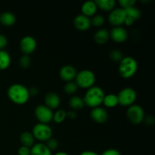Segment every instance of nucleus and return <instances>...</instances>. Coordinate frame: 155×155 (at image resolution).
I'll list each match as a JSON object with an SVG mask.
<instances>
[{
  "label": "nucleus",
  "instance_id": "1",
  "mask_svg": "<svg viewBox=\"0 0 155 155\" xmlns=\"http://www.w3.org/2000/svg\"><path fill=\"white\" fill-rule=\"evenodd\" d=\"M9 99L17 104H24L30 98L29 89L24 85L15 83L9 86L7 91Z\"/></svg>",
  "mask_w": 155,
  "mask_h": 155
},
{
  "label": "nucleus",
  "instance_id": "2",
  "mask_svg": "<svg viewBox=\"0 0 155 155\" xmlns=\"http://www.w3.org/2000/svg\"><path fill=\"white\" fill-rule=\"evenodd\" d=\"M104 95L102 89L98 86H92L88 89L83 99L85 105L94 108L99 107L100 104H102Z\"/></svg>",
  "mask_w": 155,
  "mask_h": 155
},
{
  "label": "nucleus",
  "instance_id": "3",
  "mask_svg": "<svg viewBox=\"0 0 155 155\" xmlns=\"http://www.w3.org/2000/svg\"><path fill=\"white\" fill-rule=\"evenodd\" d=\"M138 70V63L135 58L130 56L124 57L119 64L118 71L123 78L129 79L135 75Z\"/></svg>",
  "mask_w": 155,
  "mask_h": 155
},
{
  "label": "nucleus",
  "instance_id": "4",
  "mask_svg": "<svg viewBox=\"0 0 155 155\" xmlns=\"http://www.w3.org/2000/svg\"><path fill=\"white\" fill-rule=\"evenodd\" d=\"M95 75L89 70H83L77 73L75 77V83L78 87L83 89H89L94 86L95 83Z\"/></svg>",
  "mask_w": 155,
  "mask_h": 155
},
{
  "label": "nucleus",
  "instance_id": "5",
  "mask_svg": "<svg viewBox=\"0 0 155 155\" xmlns=\"http://www.w3.org/2000/svg\"><path fill=\"white\" fill-rule=\"evenodd\" d=\"M52 130L48 124H41V123L36 124L32 130V134L34 139L40 142H46L51 139L52 136Z\"/></svg>",
  "mask_w": 155,
  "mask_h": 155
},
{
  "label": "nucleus",
  "instance_id": "6",
  "mask_svg": "<svg viewBox=\"0 0 155 155\" xmlns=\"http://www.w3.org/2000/svg\"><path fill=\"white\" fill-rule=\"evenodd\" d=\"M117 96L118 104L122 106H131L136 99V92L133 88L127 87L120 91Z\"/></svg>",
  "mask_w": 155,
  "mask_h": 155
},
{
  "label": "nucleus",
  "instance_id": "7",
  "mask_svg": "<svg viewBox=\"0 0 155 155\" xmlns=\"http://www.w3.org/2000/svg\"><path fill=\"white\" fill-rule=\"evenodd\" d=\"M127 117L130 123L133 124H139L144 120L145 112L141 106L132 104L127 110Z\"/></svg>",
  "mask_w": 155,
  "mask_h": 155
},
{
  "label": "nucleus",
  "instance_id": "8",
  "mask_svg": "<svg viewBox=\"0 0 155 155\" xmlns=\"http://www.w3.org/2000/svg\"><path fill=\"white\" fill-rule=\"evenodd\" d=\"M127 18L125 9L122 8L113 9L108 15V21L114 27H121Z\"/></svg>",
  "mask_w": 155,
  "mask_h": 155
},
{
  "label": "nucleus",
  "instance_id": "9",
  "mask_svg": "<svg viewBox=\"0 0 155 155\" xmlns=\"http://www.w3.org/2000/svg\"><path fill=\"white\" fill-rule=\"evenodd\" d=\"M36 119L41 124H48L53 119L52 110L47 107L45 105H38L34 110Z\"/></svg>",
  "mask_w": 155,
  "mask_h": 155
},
{
  "label": "nucleus",
  "instance_id": "10",
  "mask_svg": "<svg viewBox=\"0 0 155 155\" xmlns=\"http://www.w3.org/2000/svg\"><path fill=\"white\" fill-rule=\"evenodd\" d=\"M36 41L33 36H26L20 42V49L24 54L28 55L36 50Z\"/></svg>",
  "mask_w": 155,
  "mask_h": 155
},
{
  "label": "nucleus",
  "instance_id": "11",
  "mask_svg": "<svg viewBox=\"0 0 155 155\" xmlns=\"http://www.w3.org/2000/svg\"><path fill=\"white\" fill-rule=\"evenodd\" d=\"M110 38L117 43H122L127 41L128 38V33L123 27H114L109 33Z\"/></svg>",
  "mask_w": 155,
  "mask_h": 155
},
{
  "label": "nucleus",
  "instance_id": "12",
  "mask_svg": "<svg viewBox=\"0 0 155 155\" xmlns=\"http://www.w3.org/2000/svg\"><path fill=\"white\" fill-rule=\"evenodd\" d=\"M90 117L92 120L95 121L98 124H104L107 120L108 118V114L101 107H94L92 109L90 112Z\"/></svg>",
  "mask_w": 155,
  "mask_h": 155
},
{
  "label": "nucleus",
  "instance_id": "13",
  "mask_svg": "<svg viewBox=\"0 0 155 155\" xmlns=\"http://www.w3.org/2000/svg\"><path fill=\"white\" fill-rule=\"evenodd\" d=\"M77 71L74 68V67L71 65H64L62 67L59 72L60 77L62 80L65 82H71L75 80V77L77 76Z\"/></svg>",
  "mask_w": 155,
  "mask_h": 155
},
{
  "label": "nucleus",
  "instance_id": "14",
  "mask_svg": "<svg viewBox=\"0 0 155 155\" xmlns=\"http://www.w3.org/2000/svg\"><path fill=\"white\" fill-rule=\"evenodd\" d=\"M74 25L77 30L86 31L91 27V21L88 17L83 15H79L74 19Z\"/></svg>",
  "mask_w": 155,
  "mask_h": 155
},
{
  "label": "nucleus",
  "instance_id": "15",
  "mask_svg": "<svg viewBox=\"0 0 155 155\" xmlns=\"http://www.w3.org/2000/svg\"><path fill=\"white\" fill-rule=\"evenodd\" d=\"M45 105L51 110L58 108L61 104L60 97L54 92H48L45 96Z\"/></svg>",
  "mask_w": 155,
  "mask_h": 155
},
{
  "label": "nucleus",
  "instance_id": "16",
  "mask_svg": "<svg viewBox=\"0 0 155 155\" xmlns=\"http://www.w3.org/2000/svg\"><path fill=\"white\" fill-rule=\"evenodd\" d=\"M97 7L96 4H95V1H86L82 5L81 11H82V15H85L86 17H90L94 16L95 14L96 13Z\"/></svg>",
  "mask_w": 155,
  "mask_h": 155
},
{
  "label": "nucleus",
  "instance_id": "17",
  "mask_svg": "<svg viewBox=\"0 0 155 155\" xmlns=\"http://www.w3.org/2000/svg\"><path fill=\"white\" fill-rule=\"evenodd\" d=\"M30 155H51V151L43 143H37L30 148Z\"/></svg>",
  "mask_w": 155,
  "mask_h": 155
},
{
  "label": "nucleus",
  "instance_id": "18",
  "mask_svg": "<svg viewBox=\"0 0 155 155\" xmlns=\"http://www.w3.org/2000/svg\"><path fill=\"white\" fill-rule=\"evenodd\" d=\"M109 38H110L109 32L106 29L98 30V31L95 32L94 35V40L97 44H99V45L105 44L108 41Z\"/></svg>",
  "mask_w": 155,
  "mask_h": 155
},
{
  "label": "nucleus",
  "instance_id": "19",
  "mask_svg": "<svg viewBox=\"0 0 155 155\" xmlns=\"http://www.w3.org/2000/svg\"><path fill=\"white\" fill-rule=\"evenodd\" d=\"M0 22L6 27H11L16 22V17L10 12H5L0 15Z\"/></svg>",
  "mask_w": 155,
  "mask_h": 155
},
{
  "label": "nucleus",
  "instance_id": "20",
  "mask_svg": "<svg viewBox=\"0 0 155 155\" xmlns=\"http://www.w3.org/2000/svg\"><path fill=\"white\" fill-rule=\"evenodd\" d=\"M95 2L97 7L104 12H111L116 5L114 0H96Z\"/></svg>",
  "mask_w": 155,
  "mask_h": 155
},
{
  "label": "nucleus",
  "instance_id": "21",
  "mask_svg": "<svg viewBox=\"0 0 155 155\" xmlns=\"http://www.w3.org/2000/svg\"><path fill=\"white\" fill-rule=\"evenodd\" d=\"M20 142L23 146L31 148L34 145V137L32 133L30 132H24L20 136Z\"/></svg>",
  "mask_w": 155,
  "mask_h": 155
},
{
  "label": "nucleus",
  "instance_id": "22",
  "mask_svg": "<svg viewBox=\"0 0 155 155\" xmlns=\"http://www.w3.org/2000/svg\"><path fill=\"white\" fill-rule=\"evenodd\" d=\"M11 59L10 54L5 50H0V70H5L10 66Z\"/></svg>",
  "mask_w": 155,
  "mask_h": 155
},
{
  "label": "nucleus",
  "instance_id": "23",
  "mask_svg": "<svg viewBox=\"0 0 155 155\" xmlns=\"http://www.w3.org/2000/svg\"><path fill=\"white\" fill-rule=\"evenodd\" d=\"M69 105L73 109V110H77L83 108L85 104L81 97L78 96V95H74V96L71 97V99L69 100Z\"/></svg>",
  "mask_w": 155,
  "mask_h": 155
},
{
  "label": "nucleus",
  "instance_id": "24",
  "mask_svg": "<svg viewBox=\"0 0 155 155\" xmlns=\"http://www.w3.org/2000/svg\"><path fill=\"white\" fill-rule=\"evenodd\" d=\"M102 103L107 107H116L118 104L117 96L114 94H108L107 95H104Z\"/></svg>",
  "mask_w": 155,
  "mask_h": 155
},
{
  "label": "nucleus",
  "instance_id": "25",
  "mask_svg": "<svg viewBox=\"0 0 155 155\" xmlns=\"http://www.w3.org/2000/svg\"><path fill=\"white\" fill-rule=\"evenodd\" d=\"M125 11L127 16L131 18L132 19L134 20V21L139 20L141 18V16H142V12L140 11V9L136 7H134V6L125 9Z\"/></svg>",
  "mask_w": 155,
  "mask_h": 155
},
{
  "label": "nucleus",
  "instance_id": "26",
  "mask_svg": "<svg viewBox=\"0 0 155 155\" xmlns=\"http://www.w3.org/2000/svg\"><path fill=\"white\" fill-rule=\"evenodd\" d=\"M67 117V112L64 110H58L53 114V120L56 124H61Z\"/></svg>",
  "mask_w": 155,
  "mask_h": 155
},
{
  "label": "nucleus",
  "instance_id": "27",
  "mask_svg": "<svg viewBox=\"0 0 155 155\" xmlns=\"http://www.w3.org/2000/svg\"><path fill=\"white\" fill-rule=\"evenodd\" d=\"M78 89V86L76 84L75 82L71 81V82H68L64 86V92H66L67 94H69V95H71V94H74Z\"/></svg>",
  "mask_w": 155,
  "mask_h": 155
},
{
  "label": "nucleus",
  "instance_id": "28",
  "mask_svg": "<svg viewBox=\"0 0 155 155\" xmlns=\"http://www.w3.org/2000/svg\"><path fill=\"white\" fill-rule=\"evenodd\" d=\"M90 21H91V25H93L96 27H99L104 24V18L102 15H94Z\"/></svg>",
  "mask_w": 155,
  "mask_h": 155
},
{
  "label": "nucleus",
  "instance_id": "29",
  "mask_svg": "<svg viewBox=\"0 0 155 155\" xmlns=\"http://www.w3.org/2000/svg\"><path fill=\"white\" fill-rule=\"evenodd\" d=\"M110 58L114 62H120V61L124 58L123 53L120 50H113L110 53Z\"/></svg>",
  "mask_w": 155,
  "mask_h": 155
},
{
  "label": "nucleus",
  "instance_id": "30",
  "mask_svg": "<svg viewBox=\"0 0 155 155\" xmlns=\"http://www.w3.org/2000/svg\"><path fill=\"white\" fill-rule=\"evenodd\" d=\"M30 64H31V60H30V58L29 57V55L24 54V55L20 58L19 64L24 69L28 68L30 66Z\"/></svg>",
  "mask_w": 155,
  "mask_h": 155
},
{
  "label": "nucleus",
  "instance_id": "31",
  "mask_svg": "<svg viewBox=\"0 0 155 155\" xmlns=\"http://www.w3.org/2000/svg\"><path fill=\"white\" fill-rule=\"evenodd\" d=\"M46 145L47 148L51 151H54V150H56L58 148V141L56 139L51 138L48 141H46V145Z\"/></svg>",
  "mask_w": 155,
  "mask_h": 155
},
{
  "label": "nucleus",
  "instance_id": "32",
  "mask_svg": "<svg viewBox=\"0 0 155 155\" xmlns=\"http://www.w3.org/2000/svg\"><path fill=\"white\" fill-rule=\"evenodd\" d=\"M136 3V0H119V4L121 5V8L124 9L133 7Z\"/></svg>",
  "mask_w": 155,
  "mask_h": 155
},
{
  "label": "nucleus",
  "instance_id": "33",
  "mask_svg": "<svg viewBox=\"0 0 155 155\" xmlns=\"http://www.w3.org/2000/svg\"><path fill=\"white\" fill-rule=\"evenodd\" d=\"M18 153V155H30V148L22 145L19 148Z\"/></svg>",
  "mask_w": 155,
  "mask_h": 155
},
{
  "label": "nucleus",
  "instance_id": "34",
  "mask_svg": "<svg viewBox=\"0 0 155 155\" xmlns=\"http://www.w3.org/2000/svg\"><path fill=\"white\" fill-rule=\"evenodd\" d=\"M8 44V39L5 35L0 34V50H4Z\"/></svg>",
  "mask_w": 155,
  "mask_h": 155
},
{
  "label": "nucleus",
  "instance_id": "35",
  "mask_svg": "<svg viewBox=\"0 0 155 155\" xmlns=\"http://www.w3.org/2000/svg\"><path fill=\"white\" fill-rule=\"evenodd\" d=\"M101 155H121L120 151L117 149H114V148H110V149H107L101 154Z\"/></svg>",
  "mask_w": 155,
  "mask_h": 155
},
{
  "label": "nucleus",
  "instance_id": "36",
  "mask_svg": "<svg viewBox=\"0 0 155 155\" xmlns=\"http://www.w3.org/2000/svg\"><path fill=\"white\" fill-rule=\"evenodd\" d=\"M143 121H145V123L147 124V125L151 126L154 124V119L152 116H148V117H147L146 118H144Z\"/></svg>",
  "mask_w": 155,
  "mask_h": 155
},
{
  "label": "nucleus",
  "instance_id": "37",
  "mask_svg": "<svg viewBox=\"0 0 155 155\" xmlns=\"http://www.w3.org/2000/svg\"><path fill=\"white\" fill-rule=\"evenodd\" d=\"M77 117V114L74 110H70V111L67 112V117H69L71 119H74Z\"/></svg>",
  "mask_w": 155,
  "mask_h": 155
},
{
  "label": "nucleus",
  "instance_id": "38",
  "mask_svg": "<svg viewBox=\"0 0 155 155\" xmlns=\"http://www.w3.org/2000/svg\"><path fill=\"white\" fill-rule=\"evenodd\" d=\"M39 92L38 91V89L36 87H32L29 89V93H30V95H36Z\"/></svg>",
  "mask_w": 155,
  "mask_h": 155
},
{
  "label": "nucleus",
  "instance_id": "39",
  "mask_svg": "<svg viewBox=\"0 0 155 155\" xmlns=\"http://www.w3.org/2000/svg\"><path fill=\"white\" fill-rule=\"evenodd\" d=\"M134 22H135L134 20H133L131 18H130V17L127 16V18H126L124 24L127 26H130V25H132V24H133Z\"/></svg>",
  "mask_w": 155,
  "mask_h": 155
},
{
  "label": "nucleus",
  "instance_id": "40",
  "mask_svg": "<svg viewBox=\"0 0 155 155\" xmlns=\"http://www.w3.org/2000/svg\"><path fill=\"white\" fill-rule=\"evenodd\" d=\"M80 155H98L97 153L94 152L92 151H85L83 152H82Z\"/></svg>",
  "mask_w": 155,
  "mask_h": 155
},
{
  "label": "nucleus",
  "instance_id": "41",
  "mask_svg": "<svg viewBox=\"0 0 155 155\" xmlns=\"http://www.w3.org/2000/svg\"><path fill=\"white\" fill-rule=\"evenodd\" d=\"M54 155H69V154H67V153H65V152H63V151H60V152H57Z\"/></svg>",
  "mask_w": 155,
  "mask_h": 155
}]
</instances>
